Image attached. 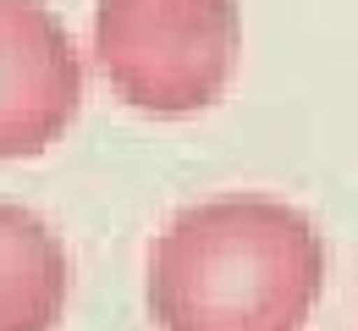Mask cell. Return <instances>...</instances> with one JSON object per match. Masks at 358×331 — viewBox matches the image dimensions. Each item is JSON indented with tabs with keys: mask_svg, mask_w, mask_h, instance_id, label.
<instances>
[{
	"mask_svg": "<svg viewBox=\"0 0 358 331\" xmlns=\"http://www.w3.org/2000/svg\"><path fill=\"white\" fill-rule=\"evenodd\" d=\"M325 287V243L281 199H204L149 254L160 331H303Z\"/></svg>",
	"mask_w": 358,
	"mask_h": 331,
	"instance_id": "obj_1",
	"label": "cell"
},
{
	"mask_svg": "<svg viewBox=\"0 0 358 331\" xmlns=\"http://www.w3.org/2000/svg\"><path fill=\"white\" fill-rule=\"evenodd\" d=\"M237 0H99L94 61L116 99L143 116H193L237 72Z\"/></svg>",
	"mask_w": 358,
	"mask_h": 331,
	"instance_id": "obj_2",
	"label": "cell"
},
{
	"mask_svg": "<svg viewBox=\"0 0 358 331\" xmlns=\"http://www.w3.org/2000/svg\"><path fill=\"white\" fill-rule=\"evenodd\" d=\"M83 105V55L39 0H0V160L45 155Z\"/></svg>",
	"mask_w": 358,
	"mask_h": 331,
	"instance_id": "obj_3",
	"label": "cell"
},
{
	"mask_svg": "<svg viewBox=\"0 0 358 331\" xmlns=\"http://www.w3.org/2000/svg\"><path fill=\"white\" fill-rule=\"evenodd\" d=\"M72 293L61 237L22 204H0V331H55Z\"/></svg>",
	"mask_w": 358,
	"mask_h": 331,
	"instance_id": "obj_4",
	"label": "cell"
}]
</instances>
